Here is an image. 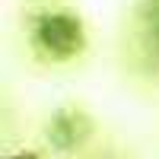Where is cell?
<instances>
[{
	"label": "cell",
	"mask_w": 159,
	"mask_h": 159,
	"mask_svg": "<svg viewBox=\"0 0 159 159\" xmlns=\"http://www.w3.org/2000/svg\"><path fill=\"white\" fill-rule=\"evenodd\" d=\"M32 45L48 61H70L86 48V25L76 13L67 10L42 13L32 22Z\"/></svg>",
	"instance_id": "obj_1"
},
{
	"label": "cell",
	"mask_w": 159,
	"mask_h": 159,
	"mask_svg": "<svg viewBox=\"0 0 159 159\" xmlns=\"http://www.w3.org/2000/svg\"><path fill=\"white\" fill-rule=\"evenodd\" d=\"M89 130H92V121H89L86 111H80V108H57L51 115V124H48V140H51V147L70 153V150H80L86 143Z\"/></svg>",
	"instance_id": "obj_2"
},
{
	"label": "cell",
	"mask_w": 159,
	"mask_h": 159,
	"mask_svg": "<svg viewBox=\"0 0 159 159\" xmlns=\"http://www.w3.org/2000/svg\"><path fill=\"white\" fill-rule=\"evenodd\" d=\"M140 19H143V35H147L150 48L159 54V0H147L143 3Z\"/></svg>",
	"instance_id": "obj_3"
}]
</instances>
